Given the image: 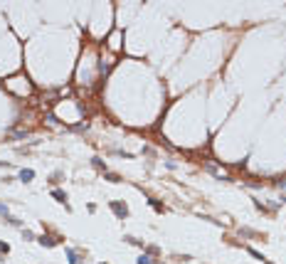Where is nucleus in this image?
Segmentation results:
<instances>
[{
  "mask_svg": "<svg viewBox=\"0 0 286 264\" xmlns=\"http://www.w3.org/2000/svg\"><path fill=\"white\" fill-rule=\"evenodd\" d=\"M111 207H113V212H116L119 217H126V215H128V210H126V205H121V202H111Z\"/></svg>",
  "mask_w": 286,
  "mask_h": 264,
  "instance_id": "obj_1",
  "label": "nucleus"
},
{
  "mask_svg": "<svg viewBox=\"0 0 286 264\" xmlns=\"http://www.w3.org/2000/svg\"><path fill=\"white\" fill-rule=\"evenodd\" d=\"M138 264H150V259H148V257H141V259H138Z\"/></svg>",
  "mask_w": 286,
  "mask_h": 264,
  "instance_id": "obj_5",
  "label": "nucleus"
},
{
  "mask_svg": "<svg viewBox=\"0 0 286 264\" xmlns=\"http://www.w3.org/2000/svg\"><path fill=\"white\" fill-rule=\"evenodd\" d=\"M0 215H5V217H8V207H5L3 202H0Z\"/></svg>",
  "mask_w": 286,
  "mask_h": 264,
  "instance_id": "obj_4",
  "label": "nucleus"
},
{
  "mask_svg": "<svg viewBox=\"0 0 286 264\" xmlns=\"http://www.w3.org/2000/svg\"><path fill=\"white\" fill-rule=\"evenodd\" d=\"M32 178H35V171H30V168H22V171H20V180L27 183V180H32Z\"/></svg>",
  "mask_w": 286,
  "mask_h": 264,
  "instance_id": "obj_2",
  "label": "nucleus"
},
{
  "mask_svg": "<svg viewBox=\"0 0 286 264\" xmlns=\"http://www.w3.org/2000/svg\"><path fill=\"white\" fill-rule=\"evenodd\" d=\"M52 195H54V198H57V200H59V202H64V200H67V195H64V193H62V190H54V193H52Z\"/></svg>",
  "mask_w": 286,
  "mask_h": 264,
  "instance_id": "obj_3",
  "label": "nucleus"
}]
</instances>
